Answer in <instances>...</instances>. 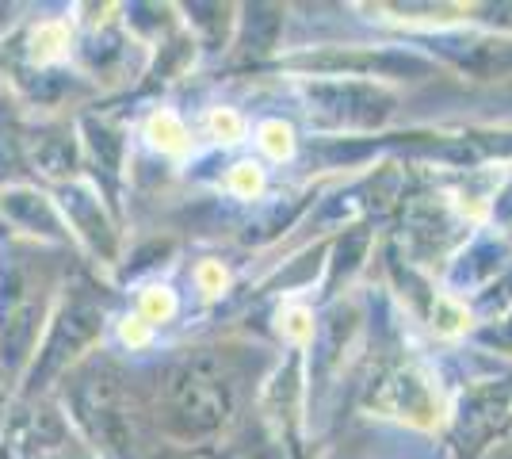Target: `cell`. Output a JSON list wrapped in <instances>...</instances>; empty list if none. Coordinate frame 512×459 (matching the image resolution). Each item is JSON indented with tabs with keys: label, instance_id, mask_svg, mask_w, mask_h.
Segmentation results:
<instances>
[{
	"label": "cell",
	"instance_id": "12",
	"mask_svg": "<svg viewBox=\"0 0 512 459\" xmlns=\"http://www.w3.org/2000/svg\"><path fill=\"white\" fill-rule=\"evenodd\" d=\"M119 337L127 341L130 349H146V345H150V337H153V326H146V322L134 314V318H123V326H119Z\"/></svg>",
	"mask_w": 512,
	"mask_h": 459
},
{
	"label": "cell",
	"instance_id": "8",
	"mask_svg": "<svg viewBox=\"0 0 512 459\" xmlns=\"http://www.w3.org/2000/svg\"><path fill=\"white\" fill-rule=\"evenodd\" d=\"M230 192L241 199H256L264 192V173L256 169L253 161H241V165L230 169Z\"/></svg>",
	"mask_w": 512,
	"mask_h": 459
},
{
	"label": "cell",
	"instance_id": "9",
	"mask_svg": "<svg viewBox=\"0 0 512 459\" xmlns=\"http://www.w3.org/2000/svg\"><path fill=\"white\" fill-rule=\"evenodd\" d=\"M279 329H283L291 341L306 345V341L314 337V314H310L306 306H287V310L279 314Z\"/></svg>",
	"mask_w": 512,
	"mask_h": 459
},
{
	"label": "cell",
	"instance_id": "13",
	"mask_svg": "<svg viewBox=\"0 0 512 459\" xmlns=\"http://www.w3.org/2000/svg\"><path fill=\"white\" fill-rule=\"evenodd\" d=\"M440 310H444V314L432 322L440 333H459V329L467 326V310H463V306H455L451 299H440Z\"/></svg>",
	"mask_w": 512,
	"mask_h": 459
},
{
	"label": "cell",
	"instance_id": "6",
	"mask_svg": "<svg viewBox=\"0 0 512 459\" xmlns=\"http://www.w3.org/2000/svg\"><path fill=\"white\" fill-rule=\"evenodd\" d=\"M35 58L39 62H50V58H58L62 54V46H69V23L65 20H50V23H39V31H35Z\"/></svg>",
	"mask_w": 512,
	"mask_h": 459
},
{
	"label": "cell",
	"instance_id": "2",
	"mask_svg": "<svg viewBox=\"0 0 512 459\" xmlns=\"http://www.w3.org/2000/svg\"><path fill=\"white\" fill-rule=\"evenodd\" d=\"M4 211L16 222L31 226L35 234H58V215L50 211L46 196H35V192H12L4 196Z\"/></svg>",
	"mask_w": 512,
	"mask_h": 459
},
{
	"label": "cell",
	"instance_id": "4",
	"mask_svg": "<svg viewBox=\"0 0 512 459\" xmlns=\"http://www.w3.org/2000/svg\"><path fill=\"white\" fill-rule=\"evenodd\" d=\"M146 138H150L161 153H172V157H180V153L188 150V131H184V123H180L172 111H157V115H150Z\"/></svg>",
	"mask_w": 512,
	"mask_h": 459
},
{
	"label": "cell",
	"instance_id": "11",
	"mask_svg": "<svg viewBox=\"0 0 512 459\" xmlns=\"http://www.w3.org/2000/svg\"><path fill=\"white\" fill-rule=\"evenodd\" d=\"M195 280H199V291H207V295H218L222 287H226V268L218 261H203L199 264V272H195Z\"/></svg>",
	"mask_w": 512,
	"mask_h": 459
},
{
	"label": "cell",
	"instance_id": "3",
	"mask_svg": "<svg viewBox=\"0 0 512 459\" xmlns=\"http://www.w3.org/2000/svg\"><path fill=\"white\" fill-rule=\"evenodd\" d=\"M65 215L81 230V238L100 253V234L107 230L104 219H100V199H92L88 188H73V192H65Z\"/></svg>",
	"mask_w": 512,
	"mask_h": 459
},
{
	"label": "cell",
	"instance_id": "5",
	"mask_svg": "<svg viewBox=\"0 0 512 459\" xmlns=\"http://www.w3.org/2000/svg\"><path fill=\"white\" fill-rule=\"evenodd\" d=\"M172 314H176V295H172L169 287L150 284L146 291H142V299H138V318H142L146 326L169 322Z\"/></svg>",
	"mask_w": 512,
	"mask_h": 459
},
{
	"label": "cell",
	"instance_id": "10",
	"mask_svg": "<svg viewBox=\"0 0 512 459\" xmlns=\"http://www.w3.org/2000/svg\"><path fill=\"white\" fill-rule=\"evenodd\" d=\"M211 134L214 138H222V142H241L245 123H241V115H237L234 108H214L211 111Z\"/></svg>",
	"mask_w": 512,
	"mask_h": 459
},
{
	"label": "cell",
	"instance_id": "1",
	"mask_svg": "<svg viewBox=\"0 0 512 459\" xmlns=\"http://www.w3.org/2000/svg\"><path fill=\"white\" fill-rule=\"evenodd\" d=\"M100 326H104V314H100V306L96 303H88V299L65 303L62 314H58L54 326H50L46 345L39 349V360H35L31 379H35L39 387H43L46 379H54L69 360L81 356V349H88V345L100 337Z\"/></svg>",
	"mask_w": 512,
	"mask_h": 459
},
{
	"label": "cell",
	"instance_id": "7",
	"mask_svg": "<svg viewBox=\"0 0 512 459\" xmlns=\"http://www.w3.org/2000/svg\"><path fill=\"white\" fill-rule=\"evenodd\" d=\"M256 142H260V150L268 153L272 161H287V157L295 153V134H291V127H287V123H279V119L264 123Z\"/></svg>",
	"mask_w": 512,
	"mask_h": 459
}]
</instances>
